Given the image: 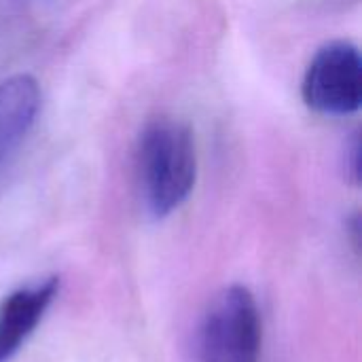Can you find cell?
Here are the masks:
<instances>
[{"instance_id": "obj_3", "label": "cell", "mask_w": 362, "mask_h": 362, "mask_svg": "<svg viewBox=\"0 0 362 362\" xmlns=\"http://www.w3.org/2000/svg\"><path fill=\"white\" fill-rule=\"evenodd\" d=\"M305 104L331 117H346L361 108L362 59L358 47L333 40L318 49L303 76Z\"/></svg>"}, {"instance_id": "obj_4", "label": "cell", "mask_w": 362, "mask_h": 362, "mask_svg": "<svg viewBox=\"0 0 362 362\" xmlns=\"http://www.w3.org/2000/svg\"><path fill=\"white\" fill-rule=\"evenodd\" d=\"M59 291L57 278L25 284L0 303V362H11L45 318Z\"/></svg>"}, {"instance_id": "obj_2", "label": "cell", "mask_w": 362, "mask_h": 362, "mask_svg": "<svg viewBox=\"0 0 362 362\" xmlns=\"http://www.w3.org/2000/svg\"><path fill=\"white\" fill-rule=\"evenodd\" d=\"M261 316L240 284L214 297L193 335V362H261Z\"/></svg>"}, {"instance_id": "obj_5", "label": "cell", "mask_w": 362, "mask_h": 362, "mask_svg": "<svg viewBox=\"0 0 362 362\" xmlns=\"http://www.w3.org/2000/svg\"><path fill=\"white\" fill-rule=\"evenodd\" d=\"M40 110V87L30 74L0 83V170L17 155Z\"/></svg>"}, {"instance_id": "obj_1", "label": "cell", "mask_w": 362, "mask_h": 362, "mask_svg": "<svg viewBox=\"0 0 362 362\" xmlns=\"http://www.w3.org/2000/svg\"><path fill=\"white\" fill-rule=\"evenodd\" d=\"M142 202L153 218L176 212L193 193L197 153L191 129L174 119L151 121L136 148Z\"/></svg>"}, {"instance_id": "obj_6", "label": "cell", "mask_w": 362, "mask_h": 362, "mask_svg": "<svg viewBox=\"0 0 362 362\" xmlns=\"http://www.w3.org/2000/svg\"><path fill=\"white\" fill-rule=\"evenodd\" d=\"M42 2H47V0H0V17H6V19L17 17L21 13L36 8Z\"/></svg>"}, {"instance_id": "obj_7", "label": "cell", "mask_w": 362, "mask_h": 362, "mask_svg": "<svg viewBox=\"0 0 362 362\" xmlns=\"http://www.w3.org/2000/svg\"><path fill=\"white\" fill-rule=\"evenodd\" d=\"M346 170H348V176L354 185H358L361 180V140L358 136H354L350 148H348V159H346Z\"/></svg>"}]
</instances>
